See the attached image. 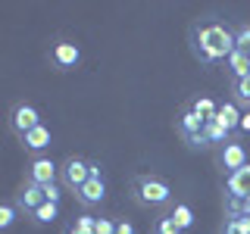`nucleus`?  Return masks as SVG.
<instances>
[{
  "mask_svg": "<svg viewBox=\"0 0 250 234\" xmlns=\"http://www.w3.org/2000/svg\"><path fill=\"white\" fill-rule=\"evenodd\" d=\"M191 53L203 66L225 62L234 53V31L225 22H197L191 28Z\"/></svg>",
  "mask_w": 250,
  "mask_h": 234,
  "instance_id": "obj_1",
  "label": "nucleus"
},
{
  "mask_svg": "<svg viewBox=\"0 0 250 234\" xmlns=\"http://www.w3.org/2000/svg\"><path fill=\"white\" fill-rule=\"evenodd\" d=\"M131 194H135V200L147 209H163V206L172 203V187H169L166 178H160V175H135Z\"/></svg>",
  "mask_w": 250,
  "mask_h": 234,
  "instance_id": "obj_2",
  "label": "nucleus"
},
{
  "mask_svg": "<svg viewBox=\"0 0 250 234\" xmlns=\"http://www.w3.org/2000/svg\"><path fill=\"white\" fill-rule=\"evenodd\" d=\"M10 125H13L16 135L22 137V135H28L31 128L41 125V113H38V106H31V103H16L13 116H10Z\"/></svg>",
  "mask_w": 250,
  "mask_h": 234,
  "instance_id": "obj_3",
  "label": "nucleus"
},
{
  "mask_svg": "<svg viewBox=\"0 0 250 234\" xmlns=\"http://www.w3.org/2000/svg\"><path fill=\"white\" fill-rule=\"evenodd\" d=\"M50 62L57 69H62V72H66V69H75L78 62H82V47L75 41H57L50 47Z\"/></svg>",
  "mask_w": 250,
  "mask_h": 234,
  "instance_id": "obj_4",
  "label": "nucleus"
},
{
  "mask_svg": "<svg viewBox=\"0 0 250 234\" xmlns=\"http://www.w3.org/2000/svg\"><path fill=\"white\" fill-rule=\"evenodd\" d=\"M75 200L82 203V206H100V203L106 200V181H104V175H91L88 181L75 191Z\"/></svg>",
  "mask_w": 250,
  "mask_h": 234,
  "instance_id": "obj_5",
  "label": "nucleus"
},
{
  "mask_svg": "<svg viewBox=\"0 0 250 234\" xmlns=\"http://www.w3.org/2000/svg\"><path fill=\"white\" fill-rule=\"evenodd\" d=\"M60 172H62V181L78 191V187H82V184L91 178V162H88V159H82V156H69V159L62 162V169H60Z\"/></svg>",
  "mask_w": 250,
  "mask_h": 234,
  "instance_id": "obj_6",
  "label": "nucleus"
},
{
  "mask_svg": "<svg viewBox=\"0 0 250 234\" xmlns=\"http://www.w3.org/2000/svg\"><path fill=\"white\" fill-rule=\"evenodd\" d=\"M28 178H31V184H38V187L57 184V162H53L50 156H35L31 166H28Z\"/></svg>",
  "mask_w": 250,
  "mask_h": 234,
  "instance_id": "obj_7",
  "label": "nucleus"
},
{
  "mask_svg": "<svg viewBox=\"0 0 250 234\" xmlns=\"http://www.w3.org/2000/svg\"><path fill=\"white\" fill-rule=\"evenodd\" d=\"M247 162H250L247 159V147L238 144V140H231V144H225L222 150H219V166L229 169V175H231V172H238V169H244Z\"/></svg>",
  "mask_w": 250,
  "mask_h": 234,
  "instance_id": "obj_8",
  "label": "nucleus"
},
{
  "mask_svg": "<svg viewBox=\"0 0 250 234\" xmlns=\"http://www.w3.org/2000/svg\"><path fill=\"white\" fill-rule=\"evenodd\" d=\"M225 194H229L231 200H244V197H250V162H247L244 169L231 172V175L225 178Z\"/></svg>",
  "mask_w": 250,
  "mask_h": 234,
  "instance_id": "obj_9",
  "label": "nucleus"
},
{
  "mask_svg": "<svg viewBox=\"0 0 250 234\" xmlns=\"http://www.w3.org/2000/svg\"><path fill=\"white\" fill-rule=\"evenodd\" d=\"M47 197H44V187H38V184H28V187H22V194L16 197V206L22 209V213H35L38 206H41Z\"/></svg>",
  "mask_w": 250,
  "mask_h": 234,
  "instance_id": "obj_10",
  "label": "nucleus"
},
{
  "mask_svg": "<svg viewBox=\"0 0 250 234\" xmlns=\"http://www.w3.org/2000/svg\"><path fill=\"white\" fill-rule=\"evenodd\" d=\"M19 140H22V147H25V150L41 153V150L50 147V128H47V125H38V128H31L28 135H22Z\"/></svg>",
  "mask_w": 250,
  "mask_h": 234,
  "instance_id": "obj_11",
  "label": "nucleus"
},
{
  "mask_svg": "<svg viewBox=\"0 0 250 234\" xmlns=\"http://www.w3.org/2000/svg\"><path fill=\"white\" fill-rule=\"evenodd\" d=\"M225 69H229L231 81H238V78H250V53H244V50L234 47V53L225 59Z\"/></svg>",
  "mask_w": 250,
  "mask_h": 234,
  "instance_id": "obj_12",
  "label": "nucleus"
},
{
  "mask_svg": "<svg viewBox=\"0 0 250 234\" xmlns=\"http://www.w3.org/2000/svg\"><path fill=\"white\" fill-rule=\"evenodd\" d=\"M203 125H207V119H200L194 109H185L182 116H178V131H182V137H197L203 135Z\"/></svg>",
  "mask_w": 250,
  "mask_h": 234,
  "instance_id": "obj_13",
  "label": "nucleus"
},
{
  "mask_svg": "<svg viewBox=\"0 0 250 234\" xmlns=\"http://www.w3.org/2000/svg\"><path fill=\"white\" fill-rule=\"evenodd\" d=\"M213 122H219L222 128L234 131V128L241 125V109H238V103H234V100H225V103H219V113H216Z\"/></svg>",
  "mask_w": 250,
  "mask_h": 234,
  "instance_id": "obj_14",
  "label": "nucleus"
},
{
  "mask_svg": "<svg viewBox=\"0 0 250 234\" xmlns=\"http://www.w3.org/2000/svg\"><path fill=\"white\" fill-rule=\"evenodd\" d=\"M169 218L175 222L178 231H188L194 225V209L188 206V203H175V206H172V213H169Z\"/></svg>",
  "mask_w": 250,
  "mask_h": 234,
  "instance_id": "obj_15",
  "label": "nucleus"
},
{
  "mask_svg": "<svg viewBox=\"0 0 250 234\" xmlns=\"http://www.w3.org/2000/svg\"><path fill=\"white\" fill-rule=\"evenodd\" d=\"M203 137H207V144H231V131L222 128L219 122H207L203 125Z\"/></svg>",
  "mask_w": 250,
  "mask_h": 234,
  "instance_id": "obj_16",
  "label": "nucleus"
},
{
  "mask_svg": "<svg viewBox=\"0 0 250 234\" xmlns=\"http://www.w3.org/2000/svg\"><path fill=\"white\" fill-rule=\"evenodd\" d=\"M57 215H60V203H50V200H44L41 206L31 213V218H35L38 225H50V222H57Z\"/></svg>",
  "mask_w": 250,
  "mask_h": 234,
  "instance_id": "obj_17",
  "label": "nucleus"
},
{
  "mask_svg": "<svg viewBox=\"0 0 250 234\" xmlns=\"http://www.w3.org/2000/svg\"><path fill=\"white\" fill-rule=\"evenodd\" d=\"M191 109H194V113L200 116V119L213 122V119H216V113H219V103H216L213 97H197V100L191 103Z\"/></svg>",
  "mask_w": 250,
  "mask_h": 234,
  "instance_id": "obj_18",
  "label": "nucleus"
},
{
  "mask_svg": "<svg viewBox=\"0 0 250 234\" xmlns=\"http://www.w3.org/2000/svg\"><path fill=\"white\" fill-rule=\"evenodd\" d=\"M231 94H234V103H244L250 109V78H238V81H231Z\"/></svg>",
  "mask_w": 250,
  "mask_h": 234,
  "instance_id": "obj_19",
  "label": "nucleus"
},
{
  "mask_svg": "<svg viewBox=\"0 0 250 234\" xmlns=\"http://www.w3.org/2000/svg\"><path fill=\"white\" fill-rule=\"evenodd\" d=\"M222 234H250V218L247 215H238V218H229L225 222Z\"/></svg>",
  "mask_w": 250,
  "mask_h": 234,
  "instance_id": "obj_20",
  "label": "nucleus"
},
{
  "mask_svg": "<svg viewBox=\"0 0 250 234\" xmlns=\"http://www.w3.org/2000/svg\"><path fill=\"white\" fill-rule=\"evenodd\" d=\"M234 47L244 50V53H250V25H241L238 31H234Z\"/></svg>",
  "mask_w": 250,
  "mask_h": 234,
  "instance_id": "obj_21",
  "label": "nucleus"
},
{
  "mask_svg": "<svg viewBox=\"0 0 250 234\" xmlns=\"http://www.w3.org/2000/svg\"><path fill=\"white\" fill-rule=\"evenodd\" d=\"M16 209H19V206H13V203H6V206H0V228H10V225L16 222Z\"/></svg>",
  "mask_w": 250,
  "mask_h": 234,
  "instance_id": "obj_22",
  "label": "nucleus"
},
{
  "mask_svg": "<svg viewBox=\"0 0 250 234\" xmlns=\"http://www.w3.org/2000/svg\"><path fill=\"white\" fill-rule=\"evenodd\" d=\"M72 228H75V231H91V234H94V228H97V215H88V213L78 215Z\"/></svg>",
  "mask_w": 250,
  "mask_h": 234,
  "instance_id": "obj_23",
  "label": "nucleus"
},
{
  "mask_svg": "<svg viewBox=\"0 0 250 234\" xmlns=\"http://www.w3.org/2000/svg\"><path fill=\"white\" fill-rule=\"evenodd\" d=\"M94 234H116V222H113V218H106V215H100Z\"/></svg>",
  "mask_w": 250,
  "mask_h": 234,
  "instance_id": "obj_24",
  "label": "nucleus"
},
{
  "mask_svg": "<svg viewBox=\"0 0 250 234\" xmlns=\"http://www.w3.org/2000/svg\"><path fill=\"white\" fill-rule=\"evenodd\" d=\"M156 234H182L175 228V222H172V218L166 215V218H160V225H156Z\"/></svg>",
  "mask_w": 250,
  "mask_h": 234,
  "instance_id": "obj_25",
  "label": "nucleus"
},
{
  "mask_svg": "<svg viewBox=\"0 0 250 234\" xmlns=\"http://www.w3.org/2000/svg\"><path fill=\"white\" fill-rule=\"evenodd\" d=\"M44 197L50 200V203H60L62 194H60V187H57V184H47V187H44Z\"/></svg>",
  "mask_w": 250,
  "mask_h": 234,
  "instance_id": "obj_26",
  "label": "nucleus"
},
{
  "mask_svg": "<svg viewBox=\"0 0 250 234\" xmlns=\"http://www.w3.org/2000/svg\"><path fill=\"white\" fill-rule=\"evenodd\" d=\"M116 234H135V225L122 218V222H116Z\"/></svg>",
  "mask_w": 250,
  "mask_h": 234,
  "instance_id": "obj_27",
  "label": "nucleus"
},
{
  "mask_svg": "<svg viewBox=\"0 0 250 234\" xmlns=\"http://www.w3.org/2000/svg\"><path fill=\"white\" fill-rule=\"evenodd\" d=\"M238 131L250 135V109H244V113H241V125H238Z\"/></svg>",
  "mask_w": 250,
  "mask_h": 234,
  "instance_id": "obj_28",
  "label": "nucleus"
},
{
  "mask_svg": "<svg viewBox=\"0 0 250 234\" xmlns=\"http://www.w3.org/2000/svg\"><path fill=\"white\" fill-rule=\"evenodd\" d=\"M69 234H91V231H75V228H69Z\"/></svg>",
  "mask_w": 250,
  "mask_h": 234,
  "instance_id": "obj_29",
  "label": "nucleus"
}]
</instances>
